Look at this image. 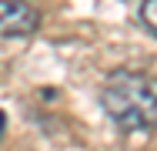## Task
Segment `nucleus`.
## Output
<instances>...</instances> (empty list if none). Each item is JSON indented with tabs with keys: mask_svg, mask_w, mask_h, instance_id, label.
Here are the masks:
<instances>
[{
	"mask_svg": "<svg viewBox=\"0 0 157 151\" xmlns=\"http://www.w3.org/2000/svg\"><path fill=\"white\" fill-rule=\"evenodd\" d=\"M100 108L124 134L157 131V74L151 71H110L100 88Z\"/></svg>",
	"mask_w": 157,
	"mask_h": 151,
	"instance_id": "1",
	"label": "nucleus"
},
{
	"mask_svg": "<svg viewBox=\"0 0 157 151\" xmlns=\"http://www.w3.org/2000/svg\"><path fill=\"white\" fill-rule=\"evenodd\" d=\"M40 30V10L27 0H0V37H30Z\"/></svg>",
	"mask_w": 157,
	"mask_h": 151,
	"instance_id": "2",
	"label": "nucleus"
},
{
	"mask_svg": "<svg viewBox=\"0 0 157 151\" xmlns=\"http://www.w3.org/2000/svg\"><path fill=\"white\" fill-rule=\"evenodd\" d=\"M140 20H144V27L157 34V0H144L140 3Z\"/></svg>",
	"mask_w": 157,
	"mask_h": 151,
	"instance_id": "3",
	"label": "nucleus"
},
{
	"mask_svg": "<svg viewBox=\"0 0 157 151\" xmlns=\"http://www.w3.org/2000/svg\"><path fill=\"white\" fill-rule=\"evenodd\" d=\"M3 121H7V118H3V111H0V138H3Z\"/></svg>",
	"mask_w": 157,
	"mask_h": 151,
	"instance_id": "4",
	"label": "nucleus"
}]
</instances>
